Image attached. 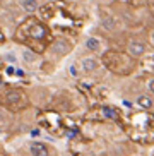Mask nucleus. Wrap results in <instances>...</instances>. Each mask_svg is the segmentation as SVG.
Here are the masks:
<instances>
[{"label": "nucleus", "mask_w": 154, "mask_h": 156, "mask_svg": "<svg viewBox=\"0 0 154 156\" xmlns=\"http://www.w3.org/2000/svg\"><path fill=\"white\" fill-rule=\"evenodd\" d=\"M135 105L139 106V108H142V110H151L152 105H154V100L149 94H139V96L135 98Z\"/></svg>", "instance_id": "nucleus-7"}, {"label": "nucleus", "mask_w": 154, "mask_h": 156, "mask_svg": "<svg viewBox=\"0 0 154 156\" xmlns=\"http://www.w3.org/2000/svg\"><path fill=\"white\" fill-rule=\"evenodd\" d=\"M70 74H72L74 77H75L77 74H79V72H77V67H75V65H70Z\"/></svg>", "instance_id": "nucleus-16"}, {"label": "nucleus", "mask_w": 154, "mask_h": 156, "mask_svg": "<svg viewBox=\"0 0 154 156\" xmlns=\"http://www.w3.org/2000/svg\"><path fill=\"white\" fill-rule=\"evenodd\" d=\"M50 50H51L53 55L62 57V55H65V53H68V51L72 50V41L67 40V38H57V40L51 43Z\"/></svg>", "instance_id": "nucleus-4"}, {"label": "nucleus", "mask_w": 154, "mask_h": 156, "mask_svg": "<svg viewBox=\"0 0 154 156\" xmlns=\"http://www.w3.org/2000/svg\"><path fill=\"white\" fill-rule=\"evenodd\" d=\"M82 70L87 74H93L94 70H98V60L93 58V57H87V58L82 60Z\"/></svg>", "instance_id": "nucleus-8"}, {"label": "nucleus", "mask_w": 154, "mask_h": 156, "mask_svg": "<svg viewBox=\"0 0 154 156\" xmlns=\"http://www.w3.org/2000/svg\"><path fill=\"white\" fill-rule=\"evenodd\" d=\"M147 89H149L151 94H154V79H151L149 83H147Z\"/></svg>", "instance_id": "nucleus-14"}, {"label": "nucleus", "mask_w": 154, "mask_h": 156, "mask_svg": "<svg viewBox=\"0 0 154 156\" xmlns=\"http://www.w3.org/2000/svg\"><path fill=\"white\" fill-rule=\"evenodd\" d=\"M84 45H86V48L89 51H98L101 48V41H100V38H96V36H89L86 40V43H84Z\"/></svg>", "instance_id": "nucleus-10"}, {"label": "nucleus", "mask_w": 154, "mask_h": 156, "mask_svg": "<svg viewBox=\"0 0 154 156\" xmlns=\"http://www.w3.org/2000/svg\"><path fill=\"white\" fill-rule=\"evenodd\" d=\"M104 115H106V117H110V119H115V113H113V110H110V108H104Z\"/></svg>", "instance_id": "nucleus-15"}, {"label": "nucleus", "mask_w": 154, "mask_h": 156, "mask_svg": "<svg viewBox=\"0 0 154 156\" xmlns=\"http://www.w3.org/2000/svg\"><path fill=\"white\" fill-rule=\"evenodd\" d=\"M27 149H29V154L31 156H51V149L48 144H45V142H29V146H27Z\"/></svg>", "instance_id": "nucleus-6"}, {"label": "nucleus", "mask_w": 154, "mask_h": 156, "mask_svg": "<svg viewBox=\"0 0 154 156\" xmlns=\"http://www.w3.org/2000/svg\"><path fill=\"white\" fill-rule=\"evenodd\" d=\"M145 50H147V48H145L144 40H139V38H132L130 41H128V45H127V51L137 60L141 58V57H144Z\"/></svg>", "instance_id": "nucleus-5"}, {"label": "nucleus", "mask_w": 154, "mask_h": 156, "mask_svg": "<svg viewBox=\"0 0 154 156\" xmlns=\"http://www.w3.org/2000/svg\"><path fill=\"white\" fill-rule=\"evenodd\" d=\"M151 10H152V14H154V0H151Z\"/></svg>", "instance_id": "nucleus-17"}, {"label": "nucleus", "mask_w": 154, "mask_h": 156, "mask_svg": "<svg viewBox=\"0 0 154 156\" xmlns=\"http://www.w3.org/2000/svg\"><path fill=\"white\" fill-rule=\"evenodd\" d=\"M23 57H24V62H27V64H33V62L36 60L34 51H31V50H24L23 51Z\"/></svg>", "instance_id": "nucleus-11"}, {"label": "nucleus", "mask_w": 154, "mask_h": 156, "mask_svg": "<svg viewBox=\"0 0 154 156\" xmlns=\"http://www.w3.org/2000/svg\"><path fill=\"white\" fill-rule=\"evenodd\" d=\"M152 43H154V33H152Z\"/></svg>", "instance_id": "nucleus-18"}, {"label": "nucleus", "mask_w": 154, "mask_h": 156, "mask_svg": "<svg viewBox=\"0 0 154 156\" xmlns=\"http://www.w3.org/2000/svg\"><path fill=\"white\" fill-rule=\"evenodd\" d=\"M5 60H7V62H10V64H16V62H17V58H16L12 53H7V55H5Z\"/></svg>", "instance_id": "nucleus-13"}, {"label": "nucleus", "mask_w": 154, "mask_h": 156, "mask_svg": "<svg viewBox=\"0 0 154 156\" xmlns=\"http://www.w3.org/2000/svg\"><path fill=\"white\" fill-rule=\"evenodd\" d=\"M4 108H7L12 113H19V112H24L29 108V98L23 89H9L5 91L4 94Z\"/></svg>", "instance_id": "nucleus-2"}, {"label": "nucleus", "mask_w": 154, "mask_h": 156, "mask_svg": "<svg viewBox=\"0 0 154 156\" xmlns=\"http://www.w3.org/2000/svg\"><path fill=\"white\" fill-rule=\"evenodd\" d=\"M103 64L117 76H130L137 67V58H134L128 51L123 53L118 50H110L103 53Z\"/></svg>", "instance_id": "nucleus-1"}, {"label": "nucleus", "mask_w": 154, "mask_h": 156, "mask_svg": "<svg viewBox=\"0 0 154 156\" xmlns=\"http://www.w3.org/2000/svg\"><path fill=\"white\" fill-rule=\"evenodd\" d=\"M103 26L110 31V29L113 28V19H104V21H103Z\"/></svg>", "instance_id": "nucleus-12"}, {"label": "nucleus", "mask_w": 154, "mask_h": 156, "mask_svg": "<svg viewBox=\"0 0 154 156\" xmlns=\"http://www.w3.org/2000/svg\"><path fill=\"white\" fill-rule=\"evenodd\" d=\"M21 5H23L24 12H27V14H34V12L40 9V2H38V0H23Z\"/></svg>", "instance_id": "nucleus-9"}, {"label": "nucleus", "mask_w": 154, "mask_h": 156, "mask_svg": "<svg viewBox=\"0 0 154 156\" xmlns=\"http://www.w3.org/2000/svg\"><path fill=\"white\" fill-rule=\"evenodd\" d=\"M24 33H26L27 38H31L34 41H41L48 36V26L45 23H41L38 19H29L24 23Z\"/></svg>", "instance_id": "nucleus-3"}]
</instances>
